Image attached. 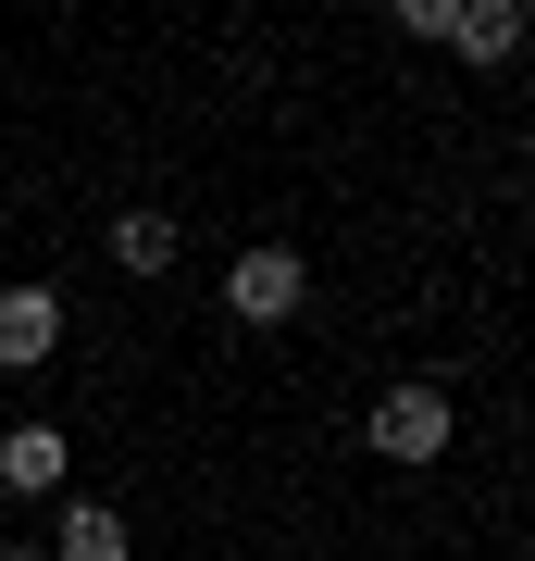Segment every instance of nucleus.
<instances>
[{"label":"nucleus","mask_w":535,"mask_h":561,"mask_svg":"<svg viewBox=\"0 0 535 561\" xmlns=\"http://www.w3.org/2000/svg\"><path fill=\"white\" fill-rule=\"evenodd\" d=\"M0 561H38V549H0Z\"/></svg>","instance_id":"8"},{"label":"nucleus","mask_w":535,"mask_h":561,"mask_svg":"<svg viewBox=\"0 0 535 561\" xmlns=\"http://www.w3.org/2000/svg\"><path fill=\"white\" fill-rule=\"evenodd\" d=\"M299 300H312V262H299L287 238H261V250L224 262V312H237V324H287Z\"/></svg>","instance_id":"2"},{"label":"nucleus","mask_w":535,"mask_h":561,"mask_svg":"<svg viewBox=\"0 0 535 561\" xmlns=\"http://www.w3.org/2000/svg\"><path fill=\"white\" fill-rule=\"evenodd\" d=\"M449 437H461V400H449V387H423V375L386 387V400L361 412V449H374V461H437Z\"/></svg>","instance_id":"1"},{"label":"nucleus","mask_w":535,"mask_h":561,"mask_svg":"<svg viewBox=\"0 0 535 561\" xmlns=\"http://www.w3.org/2000/svg\"><path fill=\"white\" fill-rule=\"evenodd\" d=\"M113 262H125V275H175V213H113Z\"/></svg>","instance_id":"6"},{"label":"nucleus","mask_w":535,"mask_h":561,"mask_svg":"<svg viewBox=\"0 0 535 561\" xmlns=\"http://www.w3.org/2000/svg\"><path fill=\"white\" fill-rule=\"evenodd\" d=\"M449 50L461 62H511L523 50V13H511V0H461V13H449Z\"/></svg>","instance_id":"5"},{"label":"nucleus","mask_w":535,"mask_h":561,"mask_svg":"<svg viewBox=\"0 0 535 561\" xmlns=\"http://www.w3.org/2000/svg\"><path fill=\"white\" fill-rule=\"evenodd\" d=\"M62 561H125V512L113 500H62Z\"/></svg>","instance_id":"7"},{"label":"nucleus","mask_w":535,"mask_h":561,"mask_svg":"<svg viewBox=\"0 0 535 561\" xmlns=\"http://www.w3.org/2000/svg\"><path fill=\"white\" fill-rule=\"evenodd\" d=\"M62 350V287H0V375H38Z\"/></svg>","instance_id":"3"},{"label":"nucleus","mask_w":535,"mask_h":561,"mask_svg":"<svg viewBox=\"0 0 535 561\" xmlns=\"http://www.w3.org/2000/svg\"><path fill=\"white\" fill-rule=\"evenodd\" d=\"M0 486L13 500H50L62 486V424H0Z\"/></svg>","instance_id":"4"}]
</instances>
